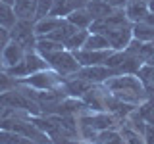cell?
Returning a JSON list of instances; mask_svg holds the SVG:
<instances>
[{
  "label": "cell",
  "instance_id": "obj_29",
  "mask_svg": "<svg viewBox=\"0 0 154 144\" xmlns=\"http://www.w3.org/2000/svg\"><path fill=\"white\" fill-rule=\"evenodd\" d=\"M8 42H10V29L0 27V50H2V48L6 46Z\"/></svg>",
  "mask_w": 154,
  "mask_h": 144
},
{
  "label": "cell",
  "instance_id": "obj_12",
  "mask_svg": "<svg viewBox=\"0 0 154 144\" xmlns=\"http://www.w3.org/2000/svg\"><path fill=\"white\" fill-rule=\"evenodd\" d=\"M14 12H16V17L17 19L35 21L37 0H16V2H14Z\"/></svg>",
  "mask_w": 154,
  "mask_h": 144
},
{
  "label": "cell",
  "instance_id": "obj_14",
  "mask_svg": "<svg viewBox=\"0 0 154 144\" xmlns=\"http://www.w3.org/2000/svg\"><path fill=\"white\" fill-rule=\"evenodd\" d=\"M64 50V44L62 42H56V40H50V38L46 37H38L37 38V46H35V52H38L42 58H50L52 54H56V52Z\"/></svg>",
  "mask_w": 154,
  "mask_h": 144
},
{
  "label": "cell",
  "instance_id": "obj_8",
  "mask_svg": "<svg viewBox=\"0 0 154 144\" xmlns=\"http://www.w3.org/2000/svg\"><path fill=\"white\" fill-rule=\"evenodd\" d=\"M112 48H106V50H87V48H81V50H75L73 54L77 58L81 67L85 65H104L106 60L112 54Z\"/></svg>",
  "mask_w": 154,
  "mask_h": 144
},
{
  "label": "cell",
  "instance_id": "obj_13",
  "mask_svg": "<svg viewBox=\"0 0 154 144\" xmlns=\"http://www.w3.org/2000/svg\"><path fill=\"white\" fill-rule=\"evenodd\" d=\"M85 10L91 14V17H93V21H96V19H102L106 16H110L112 12H116V10L110 6L108 2H104V0H89L87 2Z\"/></svg>",
  "mask_w": 154,
  "mask_h": 144
},
{
  "label": "cell",
  "instance_id": "obj_20",
  "mask_svg": "<svg viewBox=\"0 0 154 144\" xmlns=\"http://www.w3.org/2000/svg\"><path fill=\"white\" fill-rule=\"evenodd\" d=\"M87 37H89V29H77V31L71 35L67 40L64 42V48L69 52H75V50H81L87 40Z\"/></svg>",
  "mask_w": 154,
  "mask_h": 144
},
{
  "label": "cell",
  "instance_id": "obj_28",
  "mask_svg": "<svg viewBox=\"0 0 154 144\" xmlns=\"http://www.w3.org/2000/svg\"><path fill=\"white\" fill-rule=\"evenodd\" d=\"M143 138H144V144H154V125H150V123L144 125Z\"/></svg>",
  "mask_w": 154,
  "mask_h": 144
},
{
  "label": "cell",
  "instance_id": "obj_30",
  "mask_svg": "<svg viewBox=\"0 0 154 144\" xmlns=\"http://www.w3.org/2000/svg\"><path fill=\"white\" fill-rule=\"evenodd\" d=\"M104 2H108L114 10H123L125 4H127V0H104Z\"/></svg>",
  "mask_w": 154,
  "mask_h": 144
},
{
  "label": "cell",
  "instance_id": "obj_27",
  "mask_svg": "<svg viewBox=\"0 0 154 144\" xmlns=\"http://www.w3.org/2000/svg\"><path fill=\"white\" fill-rule=\"evenodd\" d=\"M137 110H139V113H141V117L144 119V121L150 123V125H154V100L148 98L146 102L141 104Z\"/></svg>",
  "mask_w": 154,
  "mask_h": 144
},
{
  "label": "cell",
  "instance_id": "obj_2",
  "mask_svg": "<svg viewBox=\"0 0 154 144\" xmlns=\"http://www.w3.org/2000/svg\"><path fill=\"white\" fill-rule=\"evenodd\" d=\"M46 67H48V64H46L45 58L38 54V52L31 50V52H27L25 58H23L17 65L10 67V69H4V71H6L8 75H12V77H16V79L21 81V79H25V77L33 75V73H38V71L46 69Z\"/></svg>",
  "mask_w": 154,
  "mask_h": 144
},
{
  "label": "cell",
  "instance_id": "obj_15",
  "mask_svg": "<svg viewBox=\"0 0 154 144\" xmlns=\"http://www.w3.org/2000/svg\"><path fill=\"white\" fill-rule=\"evenodd\" d=\"M131 33H133V38L144 42V44H148V42L154 40V25H150L148 21L131 23Z\"/></svg>",
  "mask_w": 154,
  "mask_h": 144
},
{
  "label": "cell",
  "instance_id": "obj_3",
  "mask_svg": "<svg viewBox=\"0 0 154 144\" xmlns=\"http://www.w3.org/2000/svg\"><path fill=\"white\" fill-rule=\"evenodd\" d=\"M19 83L31 86L35 90H54V88H60L64 85V77L60 73H56L54 69L46 67V69L38 71V73H33V75L25 77V79H21Z\"/></svg>",
  "mask_w": 154,
  "mask_h": 144
},
{
  "label": "cell",
  "instance_id": "obj_34",
  "mask_svg": "<svg viewBox=\"0 0 154 144\" xmlns=\"http://www.w3.org/2000/svg\"><path fill=\"white\" fill-rule=\"evenodd\" d=\"M0 2H4V4H10V6H14V2H16V0H0Z\"/></svg>",
  "mask_w": 154,
  "mask_h": 144
},
{
  "label": "cell",
  "instance_id": "obj_22",
  "mask_svg": "<svg viewBox=\"0 0 154 144\" xmlns=\"http://www.w3.org/2000/svg\"><path fill=\"white\" fill-rule=\"evenodd\" d=\"M83 48H87V50H106V48H110V44H108V40H106L104 35L89 31V37H87Z\"/></svg>",
  "mask_w": 154,
  "mask_h": 144
},
{
  "label": "cell",
  "instance_id": "obj_9",
  "mask_svg": "<svg viewBox=\"0 0 154 144\" xmlns=\"http://www.w3.org/2000/svg\"><path fill=\"white\" fill-rule=\"evenodd\" d=\"M108 40V44L112 50H125L127 44L131 42L133 38V33H131V25H125V27H118V29H112V31H106L102 33Z\"/></svg>",
  "mask_w": 154,
  "mask_h": 144
},
{
  "label": "cell",
  "instance_id": "obj_35",
  "mask_svg": "<svg viewBox=\"0 0 154 144\" xmlns=\"http://www.w3.org/2000/svg\"><path fill=\"white\" fill-rule=\"evenodd\" d=\"M146 92H148V98L154 100V88H152V90H146Z\"/></svg>",
  "mask_w": 154,
  "mask_h": 144
},
{
  "label": "cell",
  "instance_id": "obj_1",
  "mask_svg": "<svg viewBox=\"0 0 154 144\" xmlns=\"http://www.w3.org/2000/svg\"><path fill=\"white\" fill-rule=\"evenodd\" d=\"M104 86L112 92L114 98L137 108L148 100V92L137 75H114L104 83Z\"/></svg>",
  "mask_w": 154,
  "mask_h": 144
},
{
  "label": "cell",
  "instance_id": "obj_33",
  "mask_svg": "<svg viewBox=\"0 0 154 144\" xmlns=\"http://www.w3.org/2000/svg\"><path fill=\"white\" fill-rule=\"evenodd\" d=\"M148 10L154 12V0H148Z\"/></svg>",
  "mask_w": 154,
  "mask_h": 144
},
{
  "label": "cell",
  "instance_id": "obj_25",
  "mask_svg": "<svg viewBox=\"0 0 154 144\" xmlns=\"http://www.w3.org/2000/svg\"><path fill=\"white\" fill-rule=\"evenodd\" d=\"M19 85V79L8 75L6 71L0 67V92H8V90H14Z\"/></svg>",
  "mask_w": 154,
  "mask_h": 144
},
{
  "label": "cell",
  "instance_id": "obj_7",
  "mask_svg": "<svg viewBox=\"0 0 154 144\" xmlns=\"http://www.w3.org/2000/svg\"><path fill=\"white\" fill-rule=\"evenodd\" d=\"M27 50L23 46H19L17 42L10 40L6 46L0 50V65H2V69H10V67L17 65L19 62L25 58Z\"/></svg>",
  "mask_w": 154,
  "mask_h": 144
},
{
  "label": "cell",
  "instance_id": "obj_19",
  "mask_svg": "<svg viewBox=\"0 0 154 144\" xmlns=\"http://www.w3.org/2000/svg\"><path fill=\"white\" fill-rule=\"evenodd\" d=\"M119 136H122L123 144H144V138L143 134L139 131H135V129L131 127V125H127L125 121H122V125H119Z\"/></svg>",
  "mask_w": 154,
  "mask_h": 144
},
{
  "label": "cell",
  "instance_id": "obj_4",
  "mask_svg": "<svg viewBox=\"0 0 154 144\" xmlns=\"http://www.w3.org/2000/svg\"><path fill=\"white\" fill-rule=\"evenodd\" d=\"M37 33H35V21H27V19H17L16 25L10 29V40L17 42L23 46L27 52L35 50L37 46Z\"/></svg>",
  "mask_w": 154,
  "mask_h": 144
},
{
  "label": "cell",
  "instance_id": "obj_31",
  "mask_svg": "<svg viewBox=\"0 0 154 144\" xmlns=\"http://www.w3.org/2000/svg\"><path fill=\"white\" fill-rule=\"evenodd\" d=\"M89 0H67V4L71 6V10H77V8H85Z\"/></svg>",
  "mask_w": 154,
  "mask_h": 144
},
{
  "label": "cell",
  "instance_id": "obj_5",
  "mask_svg": "<svg viewBox=\"0 0 154 144\" xmlns=\"http://www.w3.org/2000/svg\"><path fill=\"white\" fill-rule=\"evenodd\" d=\"M46 64L50 69H54L56 73H60L62 77H71V75H75L77 71H79V62H77V58L73 52H69V50H60V52H56V54H52L50 58H46Z\"/></svg>",
  "mask_w": 154,
  "mask_h": 144
},
{
  "label": "cell",
  "instance_id": "obj_36",
  "mask_svg": "<svg viewBox=\"0 0 154 144\" xmlns=\"http://www.w3.org/2000/svg\"><path fill=\"white\" fill-rule=\"evenodd\" d=\"M127 2H146L148 4V0H127Z\"/></svg>",
  "mask_w": 154,
  "mask_h": 144
},
{
  "label": "cell",
  "instance_id": "obj_6",
  "mask_svg": "<svg viewBox=\"0 0 154 144\" xmlns=\"http://www.w3.org/2000/svg\"><path fill=\"white\" fill-rule=\"evenodd\" d=\"M75 75L89 81L91 85H104L110 77H114V71L106 65H85V67H79V71Z\"/></svg>",
  "mask_w": 154,
  "mask_h": 144
},
{
  "label": "cell",
  "instance_id": "obj_37",
  "mask_svg": "<svg viewBox=\"0 0 154 144\" xmlns=\"http://www.w3.org/2000/svg\"><path fill=\"white\" fill-rule=\"evenodd\" d=\"M150 44H152V46H154V40H152V42H150Z\"/></svg>",
  "mask_w": 154,
  "mask_h": 144
},
{
  "label": "cell",
  "instance_id": "obj_16",
  "mask_svg": "<svg viewBox=\"0 0 154 144\" xmlns=\"http://www.w3.org/2000/svg\"><path fill=\"white\" fill-rule=\"evenodd\" d=\"M66 19L73 27H77V29H89L91 25H93V17H91V14L87 12L85 8L73 10L71 14H67V16H66Z\"/></svg>",
  "mask_w": 154,
  "mask_h": 144
},
{
  "label": "cell",
  "instance_id": "obj_26",
  "mask_svg": "<svg viewBox=\"0 0 154 144\" xmlns=\"http://www.w3.org/2000/svg\"><path fill=\"white\" fill-rule=\"evenodd\" d=\"M52 6H54V0H37V12H35V21L38 19H45L46 16H50Z\"/></svg>",
  "mask_w": 154,
  "mask_h": 144
},
{
  "label": "cell",
  "instance_id": "obj_24",
  "mask_svg": "<svg viewBox=\"0 0 154 144\" xmlns=\"http://www.w3.org/2000/svg\"><path fill=\"white\" fill-rule=\"evenodd\" d=\"M137 77L143 81L144 88L146 90H152L154 88V65H148V64H143L141 69H139Z\"/></svg>",
  "mask_w": 154,
  "mask_h": 144
},
{
  "label": "cell",
  "instance_id": "obj_23",
  "mask_svg": "<svg viewBox=\"0 0 154 144\" xmlns=\"http://www.w3.org/2000/svg\"><path fill=\"white\" fill-rule=\"evenodd\" d=\"M0 144H37V142H33L31 138H25L14 131L0 129Z\"/></svg>",
  "mask_w": 154,
  "mask_h": 144
},
{
  "label": "cell",
  "instance_id": "obj_32",
  "mask_svg": "<svg viewBox=\"0 0 154 144\" xmlns=\"http://www.w3.org/2000/svg\"><path fill=\"white\" fill-rule=\"evenodd\" d=\"M144 21H148V23H150V25H154V12H150V14H148Z\"/></svg>",
  "mask_w": 154,
  "mask_h": 144
},
{
  "label": "cell",
  "instance_id": "obj_17",
  "mask_svg": "<svg viewBox=\"0 0 154 144\" xmlns=\"http://www.w3.org/2000/svg\"><path fill=\"white\" fill-rule=\"evenodd\" d=\"M75 31H77V27H73V25H71V23L64 17V19L60 21V25H58L54 31L50 33V35H46V38H50V40H56V42H62V44H64V42H66L71 35H73Z\"/></svg>",
  "mask_w": 154,
  "mask_h": 144
},
{
  "label": "cell",
  "instance_id": "obj_18",
  "mask_svg": "<svg viewBox=\"0 0 154 144\" xmlns=\"http://www.w3.org/2000/svg\"><path fill=\"white\" fill-rule=\"evenodd\" d=\"M64 17H54V16H46L45 19H38V21H35V33L37 37H46L50 35L54 29L60 25V21Z\"/></svg>",
  "mask_w": 154,
  "mask_h": 144
},
{
  "label": "cell",
  "instance_id": "obj_11",
  "mask_svg": "<svg viewBox=\"0 0 154 144\" xmlns=\"http://www.w3.org/2000/svg\"><path fill=\"white\" fill-rule=\"evenodd\" d=\"M125 17L129 19V23H141L146 19V16L150 14L146 2H127L123 8Z\"/></svg>",
  "mask_w": 154,
  "mask_h": 144
},
{
  "label": "cell",
  "instance_id": "obj_21",
  "mask_svg": "<svg viewBox=\"0 0 154 144\" xmlns=\"http://www.w3.org/2000/svg\"><path fill=\"white\" fill-rule=\"evenodd\" d=\"M16 21H17V17H16V12H14V6L0 2V27L12 29L16 25Z\"/></svg>",
  "mask_w": 154,
  "mask_h": 144
},
{
  "label": "cell",
  "instance_id": "obj_10",
  "mask_svg": "<svg viewBox=\"0 0 154 144\" xmlns=\"http://www.w3.org/2000/svg\"><path fill=\"white\" fill-rule=\"evenodd\" d=\"M93 86L94 85H91L89 81L81 79V77H77V75H71V77H66L64 79V90L71 98H83Z\"/></svg>",
  "mask_w": 154,
  "mask_h": 144
}]
</instances>
